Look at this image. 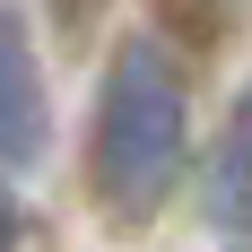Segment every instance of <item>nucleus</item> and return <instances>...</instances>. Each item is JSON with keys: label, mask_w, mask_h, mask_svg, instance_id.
Here are the masks:
<instances>
[{"label": "nucleus", "mask_w": 252, "mask_h": 252, "mask_svg": "<svg viewBox=\"0 0 252 252\" xmlns=\"http://www.w3.org/2000/svg\"><path fill=\"white\" fill-rule=\"evenodd\" d=\"M183 139H191L183 70L148 35L122 44L104 70V104H96V200L122 218H148L183 174Z\"/></svg>", "instance_id": "f257e3e1"}, {"label": "nucleus", "mask_w": 252, "mask_h": 252, "mask_svg": "<svg viewBox=\"0 0 252 252\" xmlns=\"http://www.w3.org/2000/svg\"><path fill=\"white\" fill-rule=\"evenodd\" d=\"M35 148H44V70L26 26L0 9V165H26Z\"/></svg>", "instance_id": "f03ea898"}, {"label": "nucleus", "mask_w": 252, "mask_h": 252, "mask_svg": "<svg viewBox=\"0 0 252 252\" xmlns=\"http://www.w3.org/2000/svg\"><path fill=\"white\" fill-rule=\"evenodd\" d=\"M0 252H18V200H9V183H0Z\"/></svg>", "instance_id": "20e7f679"}, {"label": "nucleus", "mask_w": 252, "mask_h": 252, "mask_svg": "<svg viewBox=\"0 0 252 252\" xmlns=\"http://www.w3.org/2000/svg\"><path fill=\"white\" fill-rule=\"evenodd\" d=\"M209 209H218V226H244L252 235V87L235 104L226 139H218V165H209Z\"/></svg>", "instance_id": "7ed1b4c3"}]
</instances>
